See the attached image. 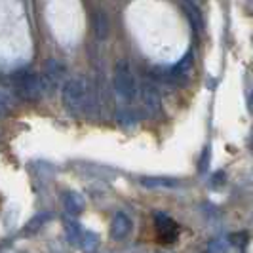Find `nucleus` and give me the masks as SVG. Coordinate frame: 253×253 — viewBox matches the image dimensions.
Listing matches in <instances>:
<instances>
[{
  "mask_svg": "<svg viewBox=\"0 0 253 253\" xmlns=\"http://www.w3.org/2000/svg\"><path fill=\"white\" fill-rule=\"evenodd\" d=\"M61 97L71 114H80L84 111H89L91 105L95 107V93L89 89L88 80L84 76H75L67 80L61 91Z\"/></svg>",
  "mask_w": 253,
  "mask_h": 253,
  "instance_id": "nucleus-1",
  "label": "nucleus"
},
{
  "mask_svg": "<svg viewBox=\"0 0 253 253\" xmlns=\"http://www.w3.org/2000/svg\"><path fill=\"white\" fill-rule=\"evenodd\" d=\"M113 86L114 91L120 99L124 101H131L137 93V86H135V76H133V71L127 61L120 59L114 65V73H113Z\"/></svg>",
  "mask_w": 253,
  "mask_h": 253,
  "instance_id": "nucleus-2",
  "label": "nucleus"
},
{
  "mask_svg": "<svg viewBox=\"0 0 253 253\" xmlns=\"http://www.w3.org/2000/svg\"><path fill=\"white\" fill-rule=\"evenodd\" d=\"M13 91L23 101H38L46 93L42 76H37L33 73H19L13 76Z\"/></svg>",
  "mask_w": 253,
  "mask_h": 253,
  "instance_id": "nucleus-3",
  "label": "nucleus"
},
{
  "mask_svg": "<svg viewBox=\"0 0 253 253\" xmlns=\"http://www.w3.org/2000/svg\"><path fill=\"white\" fill-rule=\"evenodd\" d=\"M65 75V67L61 61L57 59H48L44 63V76H42V84H44V91H51L59 84V80Z\"/></svg>",
  "mask_w": 253,
  "mask_h": 253,
  "instance_id": "nucleus-4",
  "label": "nucleus"
},
{
  "mask_svg": "<svg viewBox=\"0 0 253 253\" xmlns=\"http://www.w3.org/2000/svg\"><path fill=\"white\" fill-rule=\"evenodd\" d=\"M141 101H143V107L147 109V113L151 114H156L160 111V93H158V89L156 86L152 84V82H143L141 84Z\"/></svg>",
  "mask_w": 253,
  "mask_h": 253,
  "instance_id": "nucleus-5",
  "label": "nucleus"
},
{
  "mask_svg": "<svg viewBox=\"0 0 253 253\" xmlns=\"http://www.w3.org/2000/svg\"><path fill=\"white\" fill-rule=\"evenodd\" d=\"M154 225H156V230L160 234V238L164 242H173L177 238V225L171 217H168L166 213H154Z\"/></svg>",
  "mask_w": 253,
  "mask_h": 253,
  "instance_id": "nucleus-6",
  "label": "nucleus"
},
{
  "mask_svg": "<svg viewBox=\"0 0 253 253\" xmlns=\"http://www.w3.org/2000/svg\"><path fill=\"white\" fill-rule=\"evenodd\" d=\"M129 232H131V219L126 213L118 211L113 217V223H111V236H113V240H124V238L129 236Z\"/></svg>",
  "mask_w": 253,
  "mask_h": 253,
  "instance_id": "nucleus-7",
  "label": "nucleus"
},
{
  "mask_svg": "<svg viewBox=\"0 0 253 253\" xmlns=\"http://www.w3.org/2000/svg\"><path fill=\"white\" fill-rule=\"evenodd\" d=\"M63 206H65V211L69 213V215H80L82 211H84V208H86V202H84V198L75 192V190H67L63 192Z\"/></svg>",
  "mask_w": 253,
  "mask_h": 253,
  "instance_id": "nucleus-8",
  "label": "nucleus"
},
{
  "mask_svg": "<svg viewBox=\"0 0 253 253\" xmlns=\"http://www.w3.org/2000/svg\"><path fill=\"white\" fill-rule=\"evenodd\" d=\"M109 31H111L109 15L103 10H95V13H93V35H95V38L105 40L109 37Z\"/></svg>",
  "mask_w": 253,
  "mask_h": 253,
  "instance_id": "nucleus-9",
  "label": "nucleus"
},
{
  "mask_svg": "<svg viewBox=\"0 0 253 253\" xmlns=\"http://www.w3.org/2000/svg\"><path fill=\"white\" fill-rule=\"evenodd\" d=\"M139 183L145 189H152V190L175 189L179 185L177 179H169V177H141Z\"/></svg>",
  "mask_w": 253,
  "mask_h": 253,
  "instance_id": "nucleus-10",
  "label": "nucleus"
},
{
  "mask_svg": "<svg viewBox=\"0 0 253 253\" xmlns=\"http://www.w3.org/2000/svg\"><path fill=\"white\" fill-rule=\"evenodd\" d=\"M80 248L84 253H91L99 248V236L95 232H89V230H84L82 232V238H80Z\"/></svg>",
  "mask_w": 253,
  "mask_h": 253,
  "instance_id": "nucleus-11",
  "label": "nucleus"
},
{
  "mask_svg": "<svg viewBox=\"0 0 253 253\" xmlns=\"http://www.w3.org/2000/svg\"><path fill=\"white\" fill-rule=\"evenodd\" d=\"M65 230H67V234H69V240L73 242V244H76V242H80V238H82V228H80V225L76 223L75 219H65Z\"/></svg>",
  "mask_w": 253,
  "mask_h": 253,
  "instance_id": "nucleus-12",
  "label": "nucleus"
},
{
  "mask_svg": "<svg viewBox=\"0 0 253 253\" xmlns=\"http://www.w3.org/2000/svg\"><path fill=\"white\" fill-rule=\"evenodd\" d=\"M228 244H230V242L225 240V238H213V240L208 244V250H206V252H210V253H227L228 252Z\"/></svg>",
  "mask_w": 253,
  "mask_h": 253,
  "instance_id": "nucleus-13",
  "label": "nucleus"
},
{
  "mask_svg": "<svg viewBox=\"0 0 253 253\" xmlns=\"http://www.w3.org/2000/svg\"><path fill=\"white\" fill-rule=\"evenodd\" d=\"M48 219V215L46 213H38V215H35L29 223H27L25 227V232H29V234H35V232H38L40 230V227L44 225V221Z\"/></svg>",
  "mask_w": 253,
  "mask_h": 253,
  "instance_id": "nucleus-14",
  "label": "nucleus"
},
{
  "mask_svg": "<svg viewBox=\"0 0 253 253\" xmlns=\"http://www.w3.org/2000/svg\"><path fill=\"white\" fill-rule=\"evenodd\" d=\"M137 122V118H135V114L131 113V111H120L118 113V124L120 126H133Z\"/></svg>",
  "mask_w": 253,
  "mask_h": 253,
  "instance_id": "nucleus-15",
  "label": "nucleus"
},
{
  "mask_svg": "<svg viewBox=\"0 0 253 253\" xmlns=\"http://www.w3.org/2000/svg\"><path fill=\"white\" fill-rule=\"evenodd\" d=\"M190 67H192V53H187V55H185V59H181V63L173 69V75H175V76L185 75Z\"/></svg>",
  "mask_w": 253,
  "mask_h": 253,
  "instance_id": "nucleus-16",
  "label": "nucleus"
},
{
  "mask_svg": "<svg viewBox=\"0 0 253 253\" xmlns=\"http://www.w3.org/2000/svg\"><path fill=\"white\" fill-rule=\"evenodd\" d=\"M248 240H250L248 232H234V234L228 236V242H230L232 246H236V248H244V246L248 244Z\"/></svg>",
  "mask_w": 253,
  "mask_h": 253,
  "instance_id": "nucleus-17",
  "label": "nucleus"
},
{
  "mask_svg": "<svg viewBox=\"0 0 253 253\" xmlns=\"http://www.w3.org/2000/svg\"><path fill=\"white\" fill-rule=\"evenodd\" d=\"M208 166H210V147H204L200 162H198V171H200V173H206V171H208Z\"/></svg>",
  "mask_w": 253,
  "mask_h": 253,
  "instance_id": "nucleus-18",
  "label": "nucleus"
},
{
  "mask_svg": "<svg viewBox=\"0 0 253 253\" xmlns=\"http://www.w3.org/2000/svg\"><path fill=\"white\" fill-rule=\"evenodd\" d=\"M0 101H2V113L6 114L10 111V95H8V89L4 88L2 89V97H0Z\"/></svg>",
  "mask_w": 253,
  "mask_h": 253,
  "instance_id": "nucleus-19",
  "label": "nucleus"
},
{
  "mask_svg": "<svg viewBox=\"0 0 253 253\" xmlns=\"http://www.w3.org/2000/svg\"><path fill=\"white\" fill-rule=\"evenodd\" d=\"M192 2H204V0H192Z\"/></svg>",
  "mask_w": 253,
  "mask_h": 253,
  "instance_id": "nucleus-20",
  "label": "nucleus"
},
{
  "mask_svg": "<svg viewBox=\"0 0 253 253\" xmlns=\"http://www.w3.org/2000/svg\"><path fill=\"white\" fill-rule=\"evenodd\" d=\"M204 253H210V252H204Z\"/></svg>",
  "mask_w": 253,
  "mask_h": 253,
  "instance_id": "nucleus-21",
  "label": "nucleus"
}]
</instances>
